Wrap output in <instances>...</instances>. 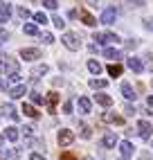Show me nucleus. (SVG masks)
<instances>
[{
  "label": "nucleus",
  "mask_w": 153,
  "mask_h": 160,
  "mask_svg": "<svg viewBox=\"0 0 153 160\" xmlns=\"http://www.w3.org/2000/svg\"><path fill=\"white\" fill-rule=\"evenodd\" d=\"M124 113H126V115H133V113H135V108H133L131 104H126V106H124Z\"/></svg>",
  "instance_id": "e433bc0d"
},
{
  "label": "nucleus",
  "mask_w": 153,
  "mask_h": 160,
  "mask_svg": "<svg viewBox=\"0 0 153 160\" xmlns=\"http://www.w3.org/2000/svg\"><path fill=\"white\" fill-rule=\"evenodd\" d=\"M29 99H32V104H43V95H38V92H29Z\"/></svg>",
  "instance_id": "cd10ccee"
},
{
  "label": "nucleus",
  "mask_w": 153,
  "mask_h": 160,
  "mask_svg": "<svg viewBox=\"0 0 153 160\" xmlns=\"http://www.w3.org/2000/svg\"><path fill=\"white\" fill-rule=\"evenodd\" d=\"M124 160H131V158H124Z\"/></svg>",
  "instance_id": "09e8293b"
},
{
  "label": "nucleus",
  "mask_w": 153,
  "mask_h": 160,
  "mask_svg": "<svg viewBox=\"0 0 153 160\" xmlns=\"http://www.w3.org/2000/svg\"><path fill=\"white\" fill-rule=\"evenodd\" d=\"M92 41H97V43L106 45V43H119V36L113 34V32H97V34L92 36Z\"/></svg>",
  "instance_id": "f03ea898"
},
{
  "label": "nucleus",
  "mask_w": 153,
  "mask_h": 160,
  "mask_svg": "<svg viewBox=\"0 0 153 160\" xmlns=\"http://www.w3.org/2000/svg\"><path fill=\"white\" fill-rule=\"evenodd\" d=\"M108 74H111V77H119V74H122V66H119V63H111V66H108Z\"/></svg>",
  "instance_id": "a878e982"
},
{
  "label": "nucleus",
  "mask_w": 153,
  "mask_h": 160,
  "mask_svg": "<svg viewBox=\"0 0 153 160\" xmlns=\"http://www.w3.org/2000/svg\"><path fill=\"white\" fill-rule=\"evenodd\" d=\"M133 5H144V0H131Z\"/></svg>",
  "instance_id": "37998d69"
},
{
  "label": "nucleus",
  "mask_w": 153,
  "mask_h": 160,
  "mask_svg": "<svg viewBox=\"0 0 153 160\" xmlns=\"http://www.w3.org/2000/svg\"><path fill=\"white\" fill-rule=\"evenodd\" d=\"M61 160H76V158H74L72 153H68V151H63V153H61Z\"/></svg>",
  "instance_id": "c9c22d12"
},
{
  "label": "nucleus",
  "mask_w": 153,
  "mask_h": 160,
  "mask_svg": "<svg viewBox=\"0 0 153 160\" xmlns=\"http://www.w3.org/2000/svg\"><path fill=\"white\" fill-rule=\"evenodd\" d=\"M2 5H5V2H2V0H0V7H2Z\"/></svg>",
  "instance_id": "a18cd8bd"
},
{
  "label": "nucleus",
  "mask_w": 153,
  "mask_h": 160,
  "mask_svg": "<svg viewBox=\"0 0 153 160\" xmlns=\"http://www.w3.org/2000/svg\"><path fill=\"white\" fill-rule=\"evenodd\" d=\"M23 95H27V88H25V83H18V86L9 88V97H12V99H20Z\"/></svg>",
  "instance_id": "1a4fd4ad"
},
{
  "label": "nucleus",
  "mask_w": 153,
  "mask_h": 160,
  "mask_svg": "<svg viewBox=\"0 0 153 160\" xmlns=\"http://www.w3.org/2000/svg\"><path fill=\"white\" fill-rule=\"evenodd\" d=\"M88 70H90L92 74H99V72H101V63L95 61V59H90V61H88Z\"/></svg>",
  "instance_id": "b1692460"
},
{
  "label": "nucleus",
  "mask_w": 153,
  "mask_h": 160,
  "mask_svg": "<svg viewBox=\"0 0 153 160\" xmlns=\"http://www.w3.org/2000/svg\"><path fill=\"white\" fill-rule=\"evenodd\" d=\"M101 144H104L106 149H113V147L117 144V135H115V133H106L104 140H101Z\"/></svg>",
  "instance_id": "2eb2a0df"
},
{
  "label": "nucleus",
  "mask_w": 153,
  "mask_h": 160,
  "mask_svg": "<svg viewBox=\"0 0 153 160\" xmlns=\"http://www.w3.org/2000/svg\"><path fill=\"white\" fill-rule=\"evenodd\" d=\"M29 160H45V158H43L41 153H32V156H29Z\"/></svg>",
  "instance_id": "58836bf2"
},
{
  "label": "nucleus",
  "mask_w": 153,
  "mask_h": 160,
  "mask_svg": "<svg viewBox=\"0 0 153 160\" xmlns=\"http://www.w3.org/2000/svg\"><path fill=\"white\" fill-rule=\"evenodd\" d=\"M126 48L133 50V48H137V43H135V41H126Z\"/></svg>",
  "instance_id": "ea45409f"
},
{
  "label": "nucleus",
  "mask_w": 153,
  "mask_h": 160,
  "mask_svg": "<svg viewBox=\"0 0 153 160\" xmlns=\"http://www.w3.org/2000/svg\"><path fill=\"white\" fill-rule=\"evenodd\" d=\"M122 97H124V99H128V102L137 97V95H135V90H133V86H131V83H126V81L122 83Z\"/></svg>",
  "instance_id": "9b49d317"
},
{
  "label": "nucleus",
  "mask_w": 153,
  "mask_h": 160,
  "mask_svg": "<svg viewBox=\"0 0 153 160\" xmlns=\"http://www.w3.org/2000/svg\"><path fill=\"white\" fill-rule=\"evenodd\" d=\"M146 104H149V108H153V97H146Z\"/></svg>",
  "instance_id": "79ce46f5"
},
{
  "label": "nucleus",
  "mask_w": 153,
  "mask_h": 160,
  "mask_svg": "<svg viewBox=\"0 0 153 160\" xmlns=\"http://www.w3.org/2000/svg\"><path fill=\"white\" fill-rule=\"evenodd\" d=\"M23 113H25L27 117H34V120L38 117V111H36V108H34L32 104H25V106H23Z\"/></svg>",
  "instance_id": "393cba45"
},
{
  "label": "nucleus",
  "mask_w": 153,
  "mask_h": 160,
  "mask_svg": "<svg viewBox=\"0 0 153 160\" xmlns=\"http://www.w3.org/2000/svg\"><path fill=\"white\" fill-rule=\"evenodd\" d=\"M133 149H135V147L131 144L128 140H124L122 144H119V151H122V156H124V158H131V156H133Z\"/></svg>",
  "instance_id": "4468645a"
},
{
  "label": "nucleus",
  "mask_w": 153,
  "mask_h": 160,
  "mask_svg": "<svg viewBox=\"0 0 153 160\" xmlns=\"http://www.w3.org/2000/svg\"><path fill=\"white\" fill-rule=\"evenodd\" d=\"M151 86H153V81H151Z\"/></svg>",
  "instance_id": "8fccbe9b"
},
{
  "label": "nucleus",
  "mask_w": 153,
  "mask_h": 160,
  "mask_svg": "<svg viewBox=\"0 0 153 160\" xmlns=\"http://www.w3.org/2000/svg\"><path fill=\"white\" fill-rule=\"evenodd\" d=\"M149 61H146V70H153V61H151V57H146Z\"/></svg>",
  "instance_id": "a19ab883"
},
{
  "label": "nucleus",
  "mask_w": 153,
  "mask_h": 160,
  "mask_svg": "<svg viewBox=\"0 0 153 160\" xmlns=\"http://www.w3.org/2000/svg\"><path fill=\"white\" fill-rule=\"evenodd\" d=\"M86 160H92V158H86Z\"/></svg>",
  "instance_id": "49530a36"
},
{
  "label": "nucleus",
  "mask_w": 153,
  "mask_h": 160,
  "mask_svg": "<svg viewBox=\"0 0 153 160\" xmlns=\"http://www.w3.org/2000/svg\"><path fill=\"white\" fill-rule=\"evenodd\" d=\"M61 41H63V45L68 50H72V52H76L81 48V38H79V34H74V32H65Z\"/></svg>",
  "instance_id": "f257e3e1"
},
{
  "label": "nucleus",
  "mask_w": 153,
  "mask_h": 160,
  "mask_svg": "<svg viewBox=\"0 0 153 160\" xmlns=\"http://www.w3.org/2000/svg\"><path fill=\"white\" fill-rule=\"evenodd\" d=\"M57 140H59V144H61V147H68V144H72V142H74V133H72L70 129H61Z\"/></svg>",
  "instance_id": "39448f33"
},
{
  "label": "nucleus",
  "mask_w": 153,
  "mask_h": 160,
  "mask_svg": "<svg viewBox=\"0 0 153 160\" xmlns=\"http://www.w3.org/2000/svg\"><path fill=\"white\" fill-rule=\"evenodd\" d=\"M45 102H47V111L50 113H54L57 111V104H59V92H47V97H45Z\"/></svg>",
  "instance_id": "9d476101"
},
{
  "label": "nucleus",
  "mask_w": 153,
  "mask_h": 160,
  "mask_svg": "<svg viewBox=\"0 0 153 160\" xmlns=\"http://www.w3.org/2000/svg\"><path fill=\"white\" fill-rule=\"evenodd\" d=\"M90 108H92L90 99H88V97H79V111H81L83 115H88V113H90Z\"/></svg>",
  "instance_id": "dca6fc26"
},
{
  "label": "nucleus",
  "mask_w": 153,
  "mask_h": 160,
  "mask_svg": "<svg viewBox=\"0 0 153 160\" xmlns=\"http://www.w3.org/2000/svg\"><path fill=\"white\" fill-rule=\"evenodd\" d=\"M34 20H36V23H41V25H45V23H47V16L43 14V12H36V14H34Z\"/></svg>",
  "instance_id": "c85d7f7f"
},
{
  "label": "nucleus",
  "mask_w": 153,
  "mask_h": 160,
  "mask_svg": "<svg viewBox=\"0 0 153 160\" xmlns=\"http://www.w3.org/2000/svg\"><path fill=\"white\" fill-rule=\"evenodd\" d=\"M43 7L50 9V12H54V9H57L59 5H57V0H43Z\"/></svg>",
  "instance_id": "c756f323"
},
{
  "label": "nucleus",
  "mask_w": 153,
  "mask_h": 160,
  "mask_svg": "<svg viewBox=\"0 0 153 160\" xmlns=\"http://www.w3.org/2000/svg\"><path fill=\"white\" fill-rule=\"evenodd\" d=\"M126 66H128L131 70H133L135 74H140L142 70H144V66H142V61H140V59H135V57H131V59L126 61Z\"/></svg>",
  "instance_id": "f8f14e48"
},
{
  "label": "nucleus",
  "mask_w": 153,
  "mask_h": 160,
  "mask_svg": "<svg viewBox=\"0 0 153 160\" xmlns=\"http://www.w3.org/2000/svg\"><path fill=\"white\" fill-rule=\"evenodd\" d=\"M18 16L23 18V20H27V18H29L32 14H29V9H25V7H20V9H18Z\"/></svg>",
  "instance_id": "2f4dec72"
},
{
  "label": "nucleus",
  "mask_w": 153,
  "mask_h": 160,
  "mask_svg": "<svg viewBox=\"0 0 153 160\" xmlns=\"http://www.w3.org/2000/svg\"><path fill=\"white\" fill-rule=\"evenodd\" d=\"M0 72L2 74H14V72H18V61H14V59H0Z\"/></svg>",
  "instance_id": "7ed1b4c3"
},
{
  "label": "nucleus",
  "mask_w": 153,
  "mask_h": 160,
  "mask_svg": "<svg viewBox=\"0 0 153 160\" xmlns=\"http://www.w3.org/2000/svg\"><path fill=\"white\" fill-rule=\"evenodd\" d=\"M72 108H74L72 102H65V104H63V113H72Z\"/></svg>",
  "instance_id": "f704fd0d"
},
{
  "label": "nucleus",
  "mask_w": 153,
  "mask_h": 160,
  "mask_svg": "<svg viewBox=\"0 0 153 160\" xmlns=\"http://www.w3.org/2000/svg\"><path fill=\"white\" fill-rule=\"evenodd\" d=\"M101 120L108 122V124H124V117H119V115H115V113H104Z\"/></svg>",
  "instance_id": "ddd939ff"
},
{
  "label": "nucleus",
  "mask_w": 153,
  "mask_h": 160,
  "mask_svg": "<svg viewBox=\"0 0 153 160\" xmlns=\"http://www.w3.org/2000/svg\"><path fill=\"white\" fill-rule=\"evenodd\" d=\"M5 138H7V135H0V144H2V142H5Z\"/></svg>",
  "instance_id": "c03bdc74"
},
{
  "label": "nucleus",
  "mask_w": 153,
  "mask_h": 160,
  "mask_svg": "<svg viewBox=\"0 0 153 160\" xmlns=\"http://www.w3.org/2000/svg\"><path fill=\"white\" fill-rule=\"evenodd\" d=\"M41 38L45 41V43H54V36L50 34V32H43V34H41Z\"/></svg>",
  "instance_id": "473e14b6"
},
{
  "label": "nucleus",
  "mask_w": 153,
  "mask_h": 160,
  "mask_svg": "<svg viewBox=\"0 0 153 160\" xmlns=\"http://www.w3.org/2000/svg\"><path fill=\"white\" fill-rule=\"evenodd\" d=\"M151 149H153V142H151Z\"/></svg>",
  "instance_id": "de8ad7c7"
},
{
  "label": "nucleus",
  "mask_w": 153,
  "mask_h": 160,
  "mask_svg": "<svg viewBox=\"0 0 153 160\" xmlns=\"http://www.w3.org/2000/svg\"><path fill=\"white\" fill-rule=\"evenodd\" d=\"M90 135H92V131H90V126H86V124H81V138H83V140H88Z\"/></svg>",
  "instance_id": "7c9ffc66"
},
{
  "label": "nucleus",
  "mask_w": 153,
  "mask_h": 160,
  "mask_svg": "<svg viewBox=\"0 0 153 160\" xmlns=\"http://www.w3.org/2000/svg\"><path fill=\"white\" fill-rule=\"evenodd\" d=\"M52 23H54V27H57V29H63V27H65V20H63L61 16H54Z\"/></svg>",
  "instance_id": "bb28decb"
},
{
  "label": "nucleus",
  "mask_w": 153,
  "mask_h": 160,
  "mask_svg": "<svg viewBox=\"0 0 153 160\" xmlns=\"http://www.w3.org/2000/svg\"><path fill=\"white\" fill-rule=\"evenodd\" d=\"M115 18H117V9H115V7H108V9H104V12H101V23H104V25H113Z\"/></svg>",
  "instance_id": "0eeeda50"
},
{
  "label": "nucleus",
  "mask_w": 153,
  "mask_h": 160,
  "mask_svg": "<svg viewBox=\"0 0 153 160\" xmlns=\"http://www.w3.org/2000/svg\"><path fill=\"white\" fill-rule=\"evenodd\" d=\"M106 86H108L106 79H90V88H95V90H101V88H106Z\"/></svg>",
  "instance_id": "5701e85b"
},
{
  "label": "nucleus",
  "mask_w": 153,
  "mask_h": 160,
  "mask_svg": "<svg viewBox=\"0 0 153 160\" xmlns=\"http://www.w3.org/2000/svg\"><path fill=\"white\" fill-rule=\"evenodd\" d=\"M23 32H25L27 36H36V34H38V27H36L34 23H25V25H23Z\"/></svg>",
  "instance_id": "412c9836"
},
{
  "label": "nucleus",
  "mask_w": 153,
  "mask_h": 160,
  "mask_svg": "<svg viewBox=\"0 0 153 160\" xmlns=\"http://www.w3.org/2000/svg\"><path fill=\"white\" fill-rule=\"evenodd\" d=\"M137 133L142 140H151V135H153V126L146 122V120H140L137 122Z\"/></svg>",
  "instance_id": "20e7f679"
},
{
  "label": "nucleus",
  "mask_w": 153,
  "mask_h": 160,
  "mask_svg": "<svg viewBox=\"0 0 153 160\" xmlns=\"http://www.w3.org/2000/svg\"><path fill=\"white\" fill-rule=\"evenodd\" d=\"M47 70H50V68H47V66H45V63H43V66H38V68H36V70H34V74H45V72H47Z\"/></svg>",
  "instance_id": "72a5a7b5"
},
{
  "label": "nucleus",
  "mask_w": 153,
  "mask_h": 160,
  "mask_svg": "<svg viewBox=\"0 0 153 160\" xmlns=\"http://www.w3.org/2000/svg\"><path fill=\"white\" fill-rule=\"evenodd\" d=\"M9 18H12V9H9L7 5H2L0 7V23H7Z\"/></svg>",
  "instance_id": "aec40b11"
},
{
  "label": "nucleus",
  "mask_w": 153,
  "mask_h": 160,
  "mask_svg": "<svg viewBox=\"0 0 153 160\" xmlns=\"http://www.w3.org/2000/svg\"><path fill=\"white\" fill-rule=\"evenodd\" d=\"M0 38H2V41L9 38V34H7V29H5V27H0Z\"/></svg>",
  "instance_id": "4c0bfd02"
},
{
  "label": "nucleus",
  "mask_w": 153,
  "mask_h": 160,
  "mask_svg": "<svg viewBox=\"0 0 153 160\" xmlns=\"http://www.w3.org/2000/svg\"><path fill=\"white\" fill-rule=\"evenodd\" d=\"M5 135H7V140H9V142H16L18 138H20V133H18L16 126H9V129L5 131Z\"/></svg>",
  "instance_id": "a211bd4d"
},
{
  "label": "nucleus",
  "mask_w": 153,
  "mask_h": 160,
  "mask_svg": "<svg viewBox=\"0 0 153 160\" xmlns=\"http://www.w3.org/2000/svg\"><path fill=\"white\" fill-rule=\"evenodd\" d=\"M79 18L83 20V25H88V27H95L97 25V20H95V16L88 12V9H79Z\"/></svg>",
  "instance_id": "6e6552de"
},
{
  "label": "nucleus",
  "mask_w": 153,
  "mask_h": 160,
  "mask_svg": "<svg viewBox=\"0 0 153 160\" xmlns=\"http://www.w3.org/2000/svg\"><path fill=\"white\" fill-rule=\"evenodd\" d=\"M5 113H7L9 117H12V120H14V122H18V120H20V115L16 113V108H14V106H12V104H5Z\"/></svg>",
  "instance_id": "4be33fe9"
},
{
  "label": "nucleus",
  "mask_w": 153,
  "mask_h": 160,
  "mask_svg": "<svg viewBox=\"0 0 153 160\" xmlns=\"http://www.w3.org/2000/svg\"><path fill=\"white\" fill-rule=\"evenodd\" d=\"M95 99H97V104H101V106H106V108H108V106L113 104V99L108 97L106 92H99V95H95Z\"/></svg>",
  "instance_id": "6ab92c4d"
},
{
  "label": "nucleus",
  "mask_w": 153,
  "mask_h": 160,
  "mask_svg": "<svg viewBox=\"0 0 153 160\" xmlns=\"http://www.w3.org/2000/svg\"><path fill=\"white\" fill-rule=\"evenodd\" d=\"M104 57H106V59H113V61H117V59H122V52H119V50H115V48H106V50H104Z\"/></svg>",
  "instance_id": "f3484780"
},
{
  "label": "nucleus",
  "mask_w": 153,
  "mask_h": 160,
  "mask_svg": "<svg viewBox=\"0 0 153 160\" xmlns=\"http://www.w3.org/2000/svg\"><path fill=\"white\" fill-rule=\"evenodd\" d=\"M20 57L25 61H36V59H41V50L38 48H23L20 50Z\"/></svg>",
  "instance_id": "423d86ee"
}]
</instances>
